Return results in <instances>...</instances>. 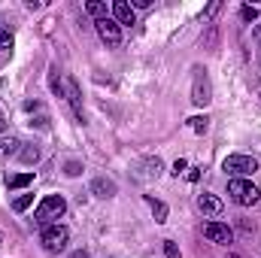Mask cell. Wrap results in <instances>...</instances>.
<instances>
[{
  "instance_id": "6da1fadb",
  "label": "cell",
  "mask_w": 261,
  "mask_h": 258,
  "mask_svg": "<svg viewBox=\"0 0 261 258\" xmlns=\"http://www.w3.org/2000/svg\"><path fill=\"white\" fill-rule=\"evenodd\" d=\"M67 210V200L61 194H49V197H43L40 200V207H37V213H34V222L37 225H55V219H61Z\"/></svg>"
},
{
  "instance_id": "7a4b0ae2",
  "label": "cell",
  "mask_w": 261,
  "mask_h": 258,
  "mask_svg": "<svg viewBox=\"0 0 261 258\" xmlns=\"http://www.w3.org/2000/svg\"><path fill=\"white\" fill-rule=\"evenodd\" d=\"M67 240H70V231H67L64 225H58V222L55 225H46L43 234H40V243H43L46 252H64Z\"/></svg>"
},
{
  "instance_id": "3957f363",
  "label": "cell",
  "mask_w": 261,
  "mask_h": 258,
  "mask_svg": "<svg viewBox=\"0 0 261 258\" xmlns=\"http://www.w3.org/2000/svg\"><path fill=\"white\" fill-rule=\"evenodd\" d=\"M134 179L137 183H152V179H158L161 173H164V161L158 158V155H146V158H140L137 164H134Z\"/></svg>"
},
{
  "instance_id": "277c9868",
  "label": "cell",
  "mask_w": 261,
  "mask_h": 258,
  "mask_svg": "<svg viewBox=\"0 0 261 258\" xmlns=\"http://www.w3.org/2000/svg\"><path fill=\"white\" fill-rule=\"evenodd\" d=\"M222 170H225V173H234L237 179H243V176H249V173L258 170V161H255L252 155H228V158L222 161Z\"/></svg>"
},
{
  "instance_id": "5b68a950",
  "label": "cell",
  "mask_w": 261,
  "mask_h": 258,
  "mask_svg": "<svg viewBox=\"0 0 261 258\" xmlns=\"http://www.w3.org/2000/svg\"><path fill=\"white\" fill-rule=\"evenodd\" d=\"M213 100V85L203 67H195V79H192V104L195 107H206Z\"/></svg>"
},
{
  "instance_id": "8992f818",
  "label": "cell",
  "mask_w": 261,
  "mask_h": 258,
  "mask_svg": "<svg viewBox=\"0 0 261 258\" xmlns=\"http://www.w3.org/2000/svg\"><path fill=\"white\" fill-rule=\"evenodd\" d=\"M228 194L240 203V207H255L258 203V189L249 179H231L228 183Z\"/></svg>"
},
{
  "instance_id": "52a82bcc",
  "label": "cell",
  "mask_w": 261,
  "mask_h": 258,
  "mask_svg": "<svg viewBox=\"0 0 261 258\" xmlns=\"http://www.w3.org/2000/svg\"><path fill=\"white\" fill-rule=\"evenodd\" d=\"M97 24V37L107 43V46H119L122 43V28H119V21L116 18H100V21H94Z\"/></svg>"
},
{
  "instance_id": "ba28073f",
  "label": "cell",
  "mask_w": 261,
  "mask_h": 258,
  "mask_svg": "<svg viewBox=\"0 0 261 258\" xmlns=\"http://www.w3.org/2000/svg\"><path fill=\"white\" fill-rule=\"evenodd\" d=\"M203 237L213 240V243H225V246H228V243L234 240V231H231L228 225H222V222H206V225H203Z\"/></svg>"
},
{
  "instance_id": "9c48e42d",
  "label": "cell",
  "mask_w": 261,
  "mask_h": 258,
  "mask_svg": "<svg viewBox=\"0 0 261 258\" xmlns=\"http://www.w3.org/2000/svg\"><path fill=\"white\" fill-rule=\"evenodd\" d=\"M113 18H116V21H119V28H122V24H137V12H134V6H130L128 0H116V3H113Z\"/></svg>"
},
{
  "instance_id": "30bf717a",
  "label": "cell",
  "mask_w": 261,
  "mask_h": 258,
  "mask_svg": "<svg viewBox=\"0 0 261 258\" xmlns=\"http://www.w3.org/2000/svg\"><path fill=\"white\" fill-rule=\"evenodd\" d=\"M64 97L70 100V107H73L76 119L82 122V119H85V113H82V94H79V85H76L73 79H67V82H64Z\"/></svg>"
},
{
  "instance_id": "8fae6325",
  "label": "cell",
  "mask_w": 261,
  "mask_h": 258,
  "mask_svg": "<svg viewBox=\"0 0 261 258\" xmlns=\"http://www.w3.org/2000/svg\"><path fill=\"white\" fill-rule=\"evenodd\" d=\"M197 210H200V213H206V216H219V213L225 210V203H222L216 194L203 192L200 197H197Z\"/></svg>"
},
{
  "instance_id": "7c38bea8",
  "label": "cell",
  "mask_w": 261,
  "mask_h": 258,
  "mask_svg": "<svg viewBox=\"0 0 261 258\" xmlns=\"http://www.w3.org/2000/svg\"><path fill=\"white\" fill-rule=\"evenodd\" d=\"M116 183L113 179H107V176H97V179H91V194H97V197H116Z\"/></svg>"
},
{
  "instance_id": "4fadbf2b",
  "label": "cell",
  "mask_w": 261,
  "mask_h": 258,
  "mask_svg": "<svg viewBox=\"0 0 261 258\" xmlns=\"http://www.w3.org/2000/svg\"><path fill=\"white\" fill-rule=\"evenodd\" d=\"M21 140H15V137H0V158H12V155H18L21 152Z\"/></svg>"
},
{
  "instance_id": "5bb4252c",
  "label": "cell",
  "mask_w": 261,
  "mask_h": 258,
  "mask_svg": "<svg viewBox=\"0 0 261 258\" xmlns=\"http://www.w3.org/2000/svg\"><path fill=\"white\" fill-rule=\"evenodd\" d=\"M85 12H88L91 18L100 21V18H107V3H100V0H88V3H85Z\"/></svg>"
},
{
  "instance_id": "9a60e30c",
  "label": "cell",
  "mask_w": 261,
  "mask_h": 258,
  "mask_svg": "<svg viewBox=\"0 0 261 258\" xmlns=\"http://www.w3.org/2000/svg\"><path fill=\"white\" fill-rule=\"evenodd\" d=\"M31 183H34V173H15V176H9V179H6V186H9V189H28Z\"/></svg>"
},
{
  "instance_id": "2e32d148",
  "label": "cell",
  "mask_w": 261,
  "mask_h": 258,
  "mask_svg": "<svg viewBox=\"0 0 261 258\" xmlns=\"http://www.w3.org/2000/svg\"><path fill=\"white\" fill-rule=\"evenodd\" d=\"M146 203L152 207V213H155V222H167V203H161V200H155L152 194L146 197Z\"/></svg>"
},
{
  "instance_id": "e0dca14e",
  "label": "cell",
  "mask_w": 261,
  "mask_h": 258,
  "mask_svg": "<svg viewBox=\"0 0 261 258\" xmlns=\"http://www.w3.org/2000/svg\"><path fill=\"white\" fill-rule=\"evenodd\" d=\"M189 128L195 131V134H206V131H210V119H206V116H192V119H189Z\"/></svg>"
},
{
  "instance_id": "ac0fdd59",
  "label": "cell",
  "mask_w": 261,
  "mask_h": 258,
  "mask_svg": "<svg viewBox=\"0 0 261 258\" xmlns=\"http://www.w3.org/2000/svg\"><path fill=\"white\" fill-rule=\"evenodd\" d=\"M18 158H21L24 164H37V161H40V149H37V146H24V149L18 152Z\"/></svg>"
},
{
  "instance_id": "d6986e66",
  "label": "cell",
  "mask_w": 261,
  "mask_h": 258,
  "mask_svg": "<svg viewBox=\"0 0 261 258\" xmlns=\"http://www.w3.org/2000/svg\"><path fill=\"white\" fill-rule=\"evenodd\" d=\"M31 200H34V194H21V197H15V200H12V210H15V213H21V210H28V207H31Z\"/></svg>"
},
{
  "instance_id": "ffe728a7",
  "label": "cell",
  "mask_w": 261,
  "mask_h": 258,
  "mask_svg": "<svg viewBox=\"0 0 261 258\" xmlns=\"http://www.w3.org/2000/svg\"><path fill=\"white\" fill-rule=\"evenodd\" d=\"M52 91H55L58 97H64V85H61V76H58V70H52Z\"/></svg>"
},
{
  "instance_id": "44dd1931",
  "label": "cell",
  "mask_w": 261,
  "mask_h": 258,
  "mask_svg": "<svg viewBox=\"0 0 261 258\" xmlns=\"http://www.w3.org/2000/svg\"><path fill=\"white\" fill-rule=\"evenodd\" d=\"M9 49H12V34L0 31V52H9Z\"/></svg>"
},
{
  "instance_id": "7402d4cb",
  "label": "cell",
  "mask_w": 261,
  "mask_h": 258,
  "mask_svg": "<svg viewBox=\"0 0 261 258\" xmlns=\"http://www.w3.org/2000/svg\"><path fill=\"white\" fill-rule=\"evenodd\" d=\"M164 255L167 258H179V246L173 240H164Z\"/></svg>"
},
{
  "instance_id": "603a6c76",
  "label": "cell",
  "mask_w": 261,
  "mask_h": 258,
  "mask_svg": "<svg viewBox=\"0 0 261 258\" xmlns=\"http://www.w3.org/2000/svg\"><path fill=\"white\" fill-rule=\"evenodd\" d=\"M64 173L67 176H79V173H82V164H79V161H67Z\"/></svg>"
},
{
  "instance_id": "cb8c5ba5",
  "label": "cell",
  "mask_w": 261,
  "mask_h": 258,
  "mask_svg": "<svg viewBox=\"0 0 261 258\" xmlns=\"http://www.w3.org/2000/svg\"><path fill=\"white\" fill-rule=\"evenodd\" d=\"M240 15H243L246 21H255V18H258V9H255V6H243V12H240Z\"/></svg>"
},
{
  "instance_id": "d4e9b609",
  "label": "cell",
  "mask_w": 261,
  "mask_h": 258,
  "mask_svg": "<svg viewBox=\"0 0 261 258\" xmlns=\"http://www.w3.org/2000/svg\"><path fill=\"white\" fill-rule=\"evenodd\" d=\"M219 6H222V3H219V0H213V3H210V6H206V12H203V18H206V21H210V18H213V15H216V12H219Z\"/></svg>"
},
{
  "instance_id": "484cf974",
  "label": "cell",
  "mask_w": 261,
  "mask_h": 258,
  "mask_svg": "<svg viewBox=\"0 0 261 258\" xmlns=\"http://www.w3.org/2000/svg\"><path fill=\"white\" fill-rule=\"evenodd\" d=\"M186 170H189V164H186V161L179 158V161L173 164V176H179V173H186Z\"/></svg>"
},
{
  "instance_id": "4316f807",
  "label": "cell",
  "mask_w": 261,
  "mask_h": 258,
  "mask_svg": "<svg viewBox=\"0 0 261 258\" xmlns=\"http://www.w3.org/2000/svg\"><path fill=\"white\" fill-rule=\"evenodd\" d=\"M197 176H200V167H189V173H186V179H189V183H197Z\"/></svg>"
},
{
  "instance_id": "83f0119b",
  "label": "cell",
  "mask_w": 261,
  "mask_h": 258,
  "mask_svg": "<svg viewBox=\"0 0 261 258\" xmlns=\"http://www.w3.org/2000/svg\"><path fill=\"white\" fill-rule=\"evenodd\" d=\"M130 6H134V9H149V6H152V0H134Z\"/></svg>"
},
{
  "instance_id": "f1b7e54d",
  "label": "cell",
  "mask_w": 261,
  "mask_h": 258,
  "mask_svg": "<svg viewBox=\"0 0 261 258\" xmlns=\"http://www.w3.org/2000/svg\"><path fill=\"white\" fill-rule=\"evenodd\" d=\"M70 258H88V252H85V249H76V252H73Z\"/></svg>"
},
{
  "instance_id": "f546056e",
  "label": "cell",
  "mask_w": 261,
  "mask_h": 258,
  "mask_svg": "<svg viewBox=\"0 0 261 258\" xmlns=\"http://www.w3.org/2000/svg\"><path fill=\"white\" fill-rule=\"evenodd\" d=\"M6 131V119H3V113H0V134Z\"/></svg>"
},
{
  "instance_id": "4dcf8cb0",
  "label": "cell",
  "mask_w": 261,
  "mask_h": 258,
  "mask_svg": "<svg viewBox=\"0 0 261 258\" xmlns=\"http://www.w3.org/2000/svg\"><path fill=\"white\" fill-rule=\"evenodd\" d=\"M255 40L261 43V24H255Z\"/></svg>"
},
{
  "instance_id": "1f68e13d",
  "label": "cell",
  "mask_w": 261,
  "mask_h": 258,
  "mask_svg": "<svg viewBox=\"0 0 261 258\" xmlns=\"http://www.w3.org/2000/svg\"><path fill=\"white\" fill-rule=\"evenodd\" d=\"M225 258H240V255H234V252H228V255H225Z\"/></svg>"
},
{
  "instance_id": "d6a6232c",
  "label": "cell",
  "mask_w": 261,
  "mask_h": 258,
  "mask_svg": "<svg viewBox=\"0 0 261 258\" xmlns=\"http://www.w3.org/2000/svg\"><path fill=\"white\" fill-rule=\"evenodd\" d=\"M0 246H3V231H0Z\"/></svg>"
}]
</instances>
